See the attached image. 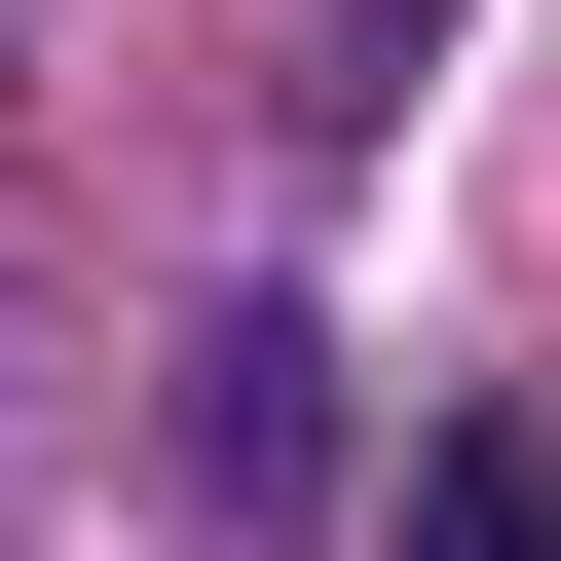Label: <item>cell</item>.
Returning a JSON list of instances; mask_svg holds the SVG:
<instances>
[{"label": "cell", "instance_id": "6da1fadb", "mask_svg": "<svg viewBox=\"0 0 561 561\" xmlns=\"http://www.w3.org/2000/svg\"><path fill=\"white\" fill-rule=\"evenodd\" d=\"M375 561H561V412H449V449L375 486Z\"/></svg>", "mask_w": 561, "mask_h": 561}, {"label": "cell", "instance_id": "7a4b0ae2", "mask_svg": "<svg viewBox=\"0 0 561 561\" xmlns=\"http://www.w3.org/2000/svg\"><path fill=\"white\" fill-rule=\"evenodd\" d=\"M300 449H337V375H300V300H225V337H187V486H300Z\"/></svg>", "mask_w": 561, "mask_h": 561}]
</instances>
